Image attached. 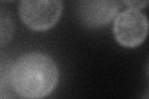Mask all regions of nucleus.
Returning <instances> with one entry per match:
<instances>
[{"instance_id": "nucleus-1", "label": "nucleus", "mask_w": 149, "mask_h": 99, "mask_svg": "<svg viewBox=\"0 0 149 99\" xmlns=\"http://www.w3.org/2000/svg\"><path fill=\"white\" fill-rule=\"evenodd\" d=\"M58 68L50 56L30 52L19 57L10 69V82L19 96L39 99L50 96L58 84Z\"/></svg>"}, {"instance_id": "nucleus-2", "label": "nucleus", "mask_w": 149, "mask_h": 99, "mask_svg": "<svg viewBox=\"0 0 149 99\" xmlns=\"http://www.w3.org/2000/svg\"><path fill=\"white\" fill-rule=\"evenodd\" d=\"M62 10V0H21L19 16L27 29L45 32L60 21Z\"/></svg>"}, {"instance_id": "nucleus-3", "label": "nucleus", "mask_w": 149, "mask_h": 99, "mask_svg": "<svg viewBox=\"0 0 149 99\" xmlns=\"http://www.w3.org/2000/svg\"><path fill=\"white\" fill-rule=\"evenodd\" d=\"M148 35V19L141 10L127 9L113 20L114 40L125 48L141 46Z\"/></svg>"}, {"instance_id": "nucleus-4", "label": "nucleus", "mask_w": 149, "mask_h": 99, "mask_svg": "<svg viewBox=\"0 0 149 99\" xmlns=\"http://www.w3.org/2000/svg\"><path fill=\"white\" fill-rule=\"evenodd\" d=\"M119 0H77V16L88 29H98L108 25L118 15Z\"/></svg>"}, {"instance_id": "nucleus-5", "label": "nucleus", "mask_w": 149, "mask_h": 99, "mask_svg": "<svg viewBox=\"0 0 149 99\" xmlns=\"http://www.w3.org/2000/svg\"><path fill=\"white\" fill-rule=\"evenodd\" d=\"M15 34V22L6 9L0 6V47L8 45Z\"/></svg>"}, {"instance_id": "nucleus-6", "label": "nucleus", "mask_w": 149, "mask_h": 99, "mask_svg": "<svg viewBox=\"0 0 149 99\" xmlns=\"http://www.w3.org/2000/svg\"><path fill=\"white\" fill-rule=\"evenodd\" d=\"M123 3L130 9H137V10H142L148 6L149 0H123Z\"/></svg>"}, {"instance_id": "nucleus-7", "label": "nucleus", "mask_w": 149, "mask_h": 99, "mask_svg": "<svg viewBox=\"0 0 149 99\" xmlns=\"http://www.w3.org/2000/svg\"><path fill=\"white\" fill-rule=\"evenodd\" d=\"M10 1H14V0H0V3H10Z\"/></svg>"}]
</instances>
